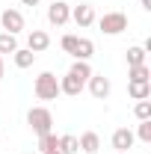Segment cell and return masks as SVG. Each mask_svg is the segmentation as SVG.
I'll use <instances>...</instances> for the list:
<instances>
[{"mask_svg": "<svg viewBox=\"0 0 151 154\" xmlns=\"http://www.w3.org/2000/svg\"><path fill=\"white\" fill-rule=\"evenodd\" d=\"M27 125L33 128V134L42 136V134H51V128H54V116L48 107H33L30 113H27Z\"/></svg>", "mask_w": 151, "mask_h": 154, "instance_id": "3", "label": "cell"}, {"mask_svg": "<svg viewBox=\"0 0 151 154\" xmlns=\"http://www.w3.org/2000/svg\"><path fill=\"white\" fill-rule=\"evenodd\" d=\"M116 154H128V151H116Z\"/></svg>", "mask_w": 151, "mask_h": 154, "instance_id": "28", "label": "cell"}, {"mask_svg": "<svg viewBox=\"0 0 151 154\" xmlns=\"http://www.w3.org/2000/svg\"><path fill=\"white\" fill-rule=\"evenodd\" d=\"M68 74H74L77 80H83V83H86V80H89L95 71H92V65H89V62H83V59H74V65L68 68Z\"/></svg>", "mask_w": 151, "mask_h": 154, "instance_id": "15", "label": "cell"}, {"mask_svg": "<svg viewBox=\"0 0 151 154\" xmlns=\"http://www.w3.org/2000/svg\"><path fill=\"white\" fill-rule=\"evenodd\" d=\"M15 51H18L15 36H12V33H0V57H3V54H15Z\"/></svg>", "mask_w": 151, "mask_h": 154, "instance_id": "19", "label": "cell"}, {"mask_svg": "<svg viewBox=\"0 0 151 154\" xmlns=\"http://www.w3.org/2000/svg\"><path fill=\"white\" fill-rule=\"evenodd\" d=\"M24 6H36V3H42V0H21Z\"/></svg>", "mask_w": 151, "mask_h": 154, "instance_id": "25", "label": "cell"}, {"mask_svg": "<svg viewBox=\"0 0 151 154\" xmlns=\"http://www.w3.org/2000/svg\"><path fill=\"white\" fill-rule=\"evenodd\" d=\"M42 154H62V151H59V148H54V151H42Z\"/></svg>", "mask_w": 151, "mask_h": 154, "instance_id": "26", "label": "cell"}, {"mask_svg": "<svg viewBox=\"0 0 151 154\" xmlns=\"http://www.w3.org/2000/svg\"><path fill=\"white\" fill-rule=\"evenodd\" d=\"M95 54V45H92V38H77V48H74V54L71 57L74 59H83V62H89Z\"/></svg>", "mask_w": 151, "mask_h": 154, "instance_id": "12", "label": "cell"}, {"mask_svg": "<svg viewBox=\"0 0 151 154\" xmlns=\"http://www.w3.org/2000/svg\"><path fill=\"white\" fill-rule=\"evenodd\" d=\"M71 18H74V24L83 30V27H92L95 24V9L89 6V3H80V6H74L71 9Z\"/></svg>", "mask_w": 151, "mask_h": 154, "instance_id": "8", "label": "cell"}, {"mask_svg": "<svg viewBox=\"0 0 151 154\" xmlns=\"http://www.w3.org/2000/svg\"><path fill=\"white\" fill-rule=\"evenodd\" d=\"M133 136H139L142 142H151V119L139 122V128H136V134H133Z\"/></svg>", "mask_w": 151, "mask_h": 154, "instance_id": "22", "label": "cell"}, {"mask_svg": "<svg viewBox=\"0 0 151 154\" xmlns=\"http://www.w3.org/2000/svg\"><path fill=\"white\" fill-rule=\"evenodd\" d=\"M98 21V27H101V33L104 36H119V33H125L128 30V15L125 12H104Z\"/></svg>", "mask_w": 151, "mask_h": 154, "instance_id": "2", "label": "cell"}, {"mask_svg": "<svg viewBox=\"0 0 151 154\" xmlns=\"http://www.w3.org/2000/svg\"><path fill=\"white\" fill-rule=\"evenodd\" d=\"M128 95L133 98V101H148L151 98V83L145 80V83H128Z\"/></svg>", "mask_w": 151, "mask_h": 154, "instance_id": "13", "label": "cell"}, {"mask_svg": "<svg viewBox=\"0 0 151 154\" xmlns=\"http://www.w3.org/2000/svg\"><path fill=\"white\" fill-rule=\"evenodd\" d=\"M77 38H80V36H71V33H68V36H62V42H59V45H62V51H65V54H74Z\"/></svg>", "mask_w": 151, "mask_h": 154, "instance_id": "23", "label": "cell"}, {"mask_svg": "<svg viewBox=\"0 0 151 154\" xmlns=\"http://www.w3.org/2000/svg\"><path fill=\"white\" fill-rule=\"evenodd\" d=\"M0 80H3V57H0Z\"/></svg>", "mask_w": 151, "mask_h": 154, "instance_id": "27", "label": "cell"}, {"mask_svg": "<svg viewBox=\"0 0 151 154\" xmlns=\"http://www.w3.org/2000/svg\"><path fill=\"white\" fill-rule=\"evenodd\" d=\"M145 80H151L148 65H131L128 68V83H145Z\"/></svg>", "mask_w": 151, "mask_h": 154, "instance_id": "14", "label": "cell"}, {"mask_svg": "<svg viewBox=\"0 0 151 154\" xmlns=\"http://www.w3.org/2000/svg\"><path fill=\"white\" fill-rule=\"evenodd\" d=\"M0 24H3V33H12V36H18L21 30H24V15H21L18 9H3Z\"/></svg>", "mask_w": 151, "mask_h": 154, "instance_id": "5", "label": "cell"}, {"mask_svg": "<svg viewBox=\"0 0 151 154\" xmlns=\"http://www.w3.org/2000/svg\"><path fill=\"white\" fill-rule=\"evenodd\" d=\"M77 145H80V151H86V154H98V148H101V136L95 134V131H86V134H80Z\"/></svg>", "mask_w": 151, "mask_h": 154, "instance_id": "10", "label": "cell"}, {"mask_svg": "<svg viewBox=\"0 0 151 154\" xmlns=\"http://www.w3.org/2000/svg\"><path fill=\"white\" fill-rule=\"evenodd\" d=\"M86 83H89L92 98H98V101H107V98H110V89H113V86H110V80H107L104 74H92Z\"/></svg>", "mask_w": 151, "mask_h": 154, "instance_id": "6", "label": "cell"}, {"mask_svg": "<svg viewBox=\"0 0 151 154\" xmlns=\"http://www.w3.org/2000/svg\"><path fill=\"white\" fill-rule=\"evenodd\" d=\"M57 148H59V151H62V154H77V151H80V145H77V136H71V134L59 136Z\"/></svg>", "mask_w": 151, "mask_h": 154, "instance_id": "17", "label": "cell"}, {"mask_svg": "<svg viewBox=\"0 0 151 154\" xmlns=\"http://www.w3.org/2000/svg\"><path fill=\"white\" fill-rule=\"evenodd\" d=\"M133 139H136V136H133L131 128H119L113 134V148L116 151H128V148H133Z\"/></svg>", "mask_w": 151, "mask_h": 154, "instance_id": "9", "label": "cell"}, {"mask_svg": "<svg viewBox=\"0 0 151 154\" xmlns=\"http://www.w3.org/2000/svg\"><path fill=\"white\" fill-rule=\"evenodd\" d=\"M83 80H77L74 74H65L62 80H59V95H80L83 92Z\"/></svg>", "mask_w": 151, "mask_h": 154, "instance_id": "11", "label": "cell"}, {"mask_svg": "<svg viewBox=\"0 0 151 154\" xmlns=\"http://www.w3.org/2000/svg\"><path fill=\"white\" fill-rule=\"evenodd\" d=\"M68 18H71V6H68L65 0H54V3L48 6V21H51L54 27L68 24Z\"/></svg>", "mask_w": 151, "mask_h": 154, "instance_id": "4", "label": "cell"}, {"mask_svg": "<svg viewBox=\"0 0 151 154\" xmlns=\"http://www.w3.org/2000/svg\"><path fill=\"white\" fill-rule=\"evenodd\" d=\"M12 59H15V68H30V65L36 62V54L27 51V48H18V51L12 54Z\"/></svg>", "mask_w": 151, "mask_h": 154, "instance_id": "16", "label": "cell"}, {"mask_svg": "<svg viewBox=\"0 0 151 154\" xmlns=\"http://www.w3.org/2000/svg\"><path fill=\"white\" fill-rule=\"evenodd\" d=\"M33 92H36L39 101H57L59 95V80L54 71H42L36 77V83H33Z\"/></svg>", "mask_w": 151, "mask_h": 154, "instance_id": "1", "label": "cell"}, {"mask_svg": "<svg viewBox=\"0 0 151 154\" xmlns=\"http://www.w3.org/2000/svg\"><path fill=\"white\" fill-rule=\"evenodd\" d=\"M48 48H51V36H48L45 30H30V36H27V51L42 54V51H48Z\"/></svg>", "mask_w": 151, "mask_h": 154, "instance_id": "7", "label": "cell"}, {"mask_svg": "<svg viewBox=\"0 0 151 154\" xmlns=\"http://www.w3.org/2000/svg\"><path fill=\"white\" fill-rule=\"evenodd\" d=\"M57 142H59L57 134H42V136H39V151H54Z\"/></svg>", "mask_w": 151, "mask_h": 154, "instance_id": "20", "label": "cell"}, {"mask_svg": "<svg viewBox=\"0 0 151 154\" xmlns=\"http://www.w3.org/2000/svg\"><path fill=\"white\" fill-rule=\"evenodd\" d=\"M133 113H136V119H139V122H145V119H151V101H136Z\"/></svg>", "mask_w": 151, "mask_h": 154, "instance_id": "21", "label": "cell"}, {"mask_svg": "<svg viewBox=\"0 0 151 154\" xmlns=\"http://www.w3.org/2000/svg\"><path fill=\"white\" fill-rule=\"evenodd\" d=\"M139 3H142V9H145V12H151V0H139Z\"/></svg>", "mask_w": 151, "mask_h": 154, "instance_id": "24", "label": "cell"}, {"mask_svg": "<svg viewBox=\"0 0 151 154\" xmlns=\"http://www.w3.org/2000/svg\"><path fill=\"white\" fill-rule=\"evenodd\" d=\"M131 65H145V51H142V45L128 48V68H131Z\"/></svg>", "mask_w": 151, "mask_h": 154, "instance_id": "18", "label": "cell"}]
</instances>
